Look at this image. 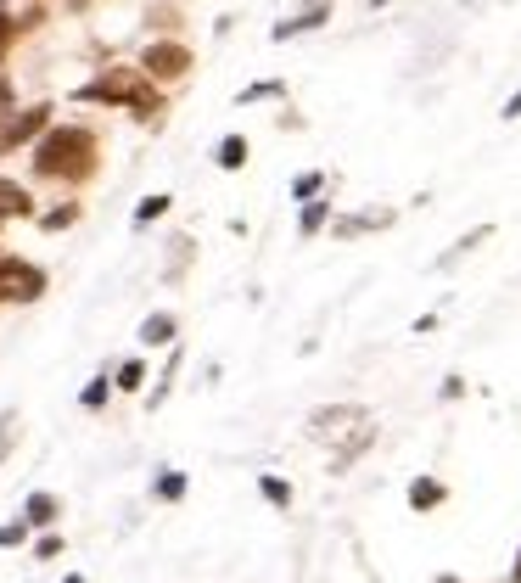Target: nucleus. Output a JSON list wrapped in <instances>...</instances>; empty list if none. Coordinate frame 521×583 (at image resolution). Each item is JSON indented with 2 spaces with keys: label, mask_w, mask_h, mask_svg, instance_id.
Instances as JSON below:
<instances>
[{
  "label": "nucleus",
  "mask_w": 521,
  "mask_h": 583,
  "mask_svg": "<svg viewBox=\"0 0 521 583\" xmlns=\"http://www.w3.org/2000/svg\"><path fill=\"white\" fill-rule=\"evenodd\" d=\"M90 163H96V141H90V129H51L40 141V152H34V169L51 174V180H79V174H90Z\"/></svg>",
  "instance_id": "1"
},
{
  "label": "nucleus",
  "mask_w": 521,
  "mask_h": 583,
  "mask_svg": "<svg viewBox=\"0 0 521 583\" xmlns=\"http://www.w3.org/2000/svg\"><path fill=\"white\" fill-rule=\"evenodd\" d=\"M0 214H29V191L12 180H0Z\"/></svg>",
  "instance_id": "6"
},
{
  "label": "nucleus",
  "mask_w": 521,
  "mask_h": 583,
  "mask_svg": "<svg viewBox=\"0 0 521 583\" xmlns=\"http://www.w3.org/2000/svg\"><path fill=\"white\" fill-rule=\"evenodd\" d=\"M437 499H443V488H437L432 477H421V483L409 488V505H415V511H426V505H437Z\"/></svg>",
  "instance_id": "7"
},
{
  "label": "nucleus",
  "mask_w": 521,
  "mask_h": 583,
  "mask_svg": "<svg viewBox=\"0 0 521 583\" xmlns=\"http://www.w3.org/2000/svg\"><path fill=\"white\" fill-rule=\"evenodd\" d=\"M85 101H129V107H135V113H146V118L157 113V96H152L146 85H135L129 73H113V79L90 85V90H85Z\"/></svg>",
  "instance_id": "2"
},
{
  "label": "nucleus",
  "mask_w": 521,
  "mask_h": 583,
  "mask_svg": "<svg viewBox=\"0 0 521 583\" xmlns=\"http://www.w3.org/2000/svg\"><path fill=\"white\" fill-rule=\"evenodd\" d=\"M51 516H57V499H51V494H34L29 499V522H51Z\"/></svg>",
  "instance_id": "10"
},
{
  "label": "nucleus",
  "mask_w": 521,
  "mask_h": 583,
  "mask_svg": "<svg viewBox=\"0 0 521 583\" xmlns=\"http://www.w3.org/2000/svg\"><path fill=\"white\" fill-rule=\"evenodd\" d=\"M12 432H17V421H12V415H6V421H0V455L12 449Z\"/></svg>",
  "instance_id": "14"
},
{
  "label": "nucleus",
  "mask_w": 521,
  "mask_h": 583,
  "mask_svg": "<svg viewBox=\"0 0 521 583\" xmlns=\"http://www.w3.org/2000/svg\"><path fill=\"white\" fill-rule=\"evenodd\" d=\"M505 118H521V96H510V107H505Z\"/></svg>",
  "instance_id": "16"
},
{
  "label": "nucleus",
  "mask_w": 521,
  "mask_h": 583,
  "mask_svg": "<svg viewBox=\"0 0 521 583\" xmlns=\"http://www.w3.org/2000/svg\"><path fill=\"white\" fill-rule=\"evenodd\" d=\"M516 583H521V561H516Z\"/></svg>",
  "instance_id": "18"
},
{
  "label": "nucleus",
  "mask_w": 521,
  "mask_h": 583,
  "mask_svg": "<svg viewBox=\"0 0 521 583\" xmlns=\"http://www.w3.org/2000/svg\"><path fill=\"white\" fill-rule=\"evenodd\" d=\"M264 494L275 499V505H286V499H292V494H286V483H275V477H269V483H264Z\"/></svg>",
  "instance_id": "15"
},
{
  "label": "nucleus",
  "mask_w": 521,
  "mask_h": 583,
  "mask_svg": "<svg viewBox=\"0 0 521 583\" xmlns=\"http://www.w3.org/2000/svg\"><path fill=\"white\" fill-rule=\"evenodd\" d=\"M185 68H191V51L185 45H152L146 51V73H157V79H180Z\"/></svg>",
  "instance_id": "3"
},
{
  "label": "nucleus",
  "mask_w": 521,
  "mask_h": 583,
  "mask_svg": "<svg viewBox=\"0 0 521 583\" xmlns=\"http://www.w3.org/2000/svg\"><path fill=\"white\" fill-rule=\"evenodd\" d=\"M68 583H79V578H68Z\"/></svg>",
  "instance_id": "21"
},
{
  "label": "nucleus",
  "mask_w": 521,
  "mask_h": 583,
  "mask_svg": "<svg viewBox=\"0 0 521 583\" xmlns=\"http://www.w3.org/2000/svg\"><path fill=\"white\" fill-rule=\"evenodd\" d=\"M6 107H12V90H6V85H0V113H6Z\"/></svg>",
  "instance_id": "17"
},
{
  "label": "nucleus",
  "mask_w": 521,
  "mask_h": 583,
  "mask_svg": "<svg viewBox=\"0 0 521 583\" xmlns=\"http://www.w3.org/2000/svg\"><path fill=\"white\" fill-rule=\"evenodd\" d=\"M45 275L40 270H23V264H12V270L0 275V298H40Z\"/></svg>",
  "instance_id": "4"
},
{
  "label": "nucleus",
  "mask_w": 521,
  "mask_h": 583,
  "mask_svg": "<svg viewBox=\"0 0 521 583\" xmlns=\"http://www.w3.org/2000/svg\"><path fill=\"white\" fill-rule=\"evenodd\" d=\"M40 129H45V107H34V113H23L12 129H6V135H0V152H6V146H17V141H29V135H40Z\"/></svg>",
  "instance_id": "5"
},
{
  "label": "nucleus",
  "mask_w": 521,
  "mask_h": 583,
  "mask_svg": "<svg viewBox=\"0 0 521 583\" xmlns=\"http://www.w3.org/2000/svg\"><path fill=\"white\" fill-rule=\"evenodd\" d=\"M292 191H297V197H314V191H320V174H303V180H297Z\"/></svg>",
  "instance_id": "13"
},
{
  "label": "nucleus",
  "mask_w": 521,
  "mask_h": 583,
  "mask_svg": "<svg viewBox=\"0 0 521 583\" xmlns=\"http://www.w3.org/2000/svg\"><path fill=\"white\" fill-rule=\"evenodd\" d=\"M376 6H387V0H376Z\"/></svg>",
  "instance_id": "20"
},
{
  "label": "nucleus",
  "mask_w": 521,
  "mask_h": 583,
  "mask_svg": "<svg viewBox=\"0 0 521 583\" xmlns=\"http://www.w3.org/2000/svg\"><path fill=\"white\" fill-rule=\"evenodd\" d=\"M437 583H454V578H437Z\"/></svg>",
  "instance_id": "19"
},
{
  "label": "nucleus",
  "mask_w": 521,
  "mask_h": 583,
  "mask_svg": "<svg viewBox=\"0 0 521 583\" xmlns=\"http://www.w3.org/2000/svg\"><path fill=\"white\" fill-rule=\"evenodd\" d=\"M163 208H169V197H146V202H141V214H135V219H141V225H146V219H157V214H163Z\"/></svg>",
  "instance_id": "11"
},
{
  "label": "nucleus",
  "mask_w": 521,
  "mask_h": 583,
  "mask_svg": "<svg viewBox=\"0 0 521 583\" xmlns=\"http://www.w3.org/2000/svg\"><path fill=\"white\" fill-rule=\"evenodd\" d=\"M157 494H163V499H180L185 494V477H163V483H157Z\"/></svg>",
  "instance_id": "12"
},
{
  "label": "nucleus",
  "mask_w": 521,
  "mask_h": 583,
  "mask_svg": "<svg viewBox=\"0 0 521 583\" xmlns=\"http://www.w3.org/2000/svg\"><path fill=\"white\" fill-rule=\"evenodd\" d=\"M141 337H146V342H169V337H174V320H169V314H152V320L141 326Z\"/></svg>",
  "instance_id": "9"
},
{
  "label": "nucleus",
  "mask_w": 521,
  "mask_h": 583,
  "mask_svg": "<svg viewBox=\"0 0 521 583\" xmlns=\"http://www.w3.org/2000/svg\"><path fill=\"white\" fill-rule=\"evenodd\" d=\"M219 163H225V169H241V163H247V141H241V135H230V141L219 146Z\"/></svg>",
  "instance_id": "8"
}]
</instances>
